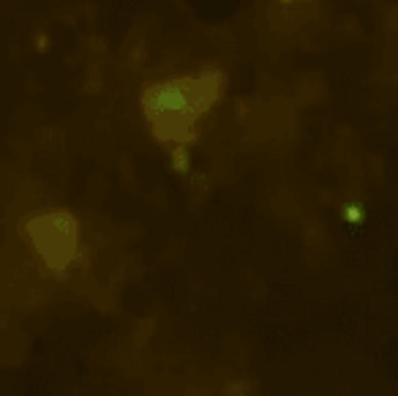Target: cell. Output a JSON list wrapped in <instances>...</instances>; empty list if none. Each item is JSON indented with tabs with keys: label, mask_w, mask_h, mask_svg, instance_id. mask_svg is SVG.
<instances>
[{
	"label": "cell",
	"mask_w": 398,
	"mask_h": 396,
	"mask_svg": "<svg viewBox=\"0 0 398 396\" xmlns=\"http://www.w3.org/2000/svg\"><path fill=\"white\" fill-rule=\"evenodd\" d=\"M284 3H287V0H284Z\"/></svg>",
	"instance_id": "7a4b0ae2"
},
{
	"label": "cell",
	"mask_w": 398,
	"mask_h": 396,
	"mask_svg": "<svg viewBox=\"0 0 398 396\" xmlns=\"http://www.w3.org/2000/svg\"><path fill=\"white\" fill-rule=\"evenodd\" d=\"M219 96V74L210 77L172 79L153 85L145 96L148 118L153 121L156 137L161 140H186L191 137L194 123Z\"/></svg>",
	"instance_id": "6da1fadb"
}]
</instances>
